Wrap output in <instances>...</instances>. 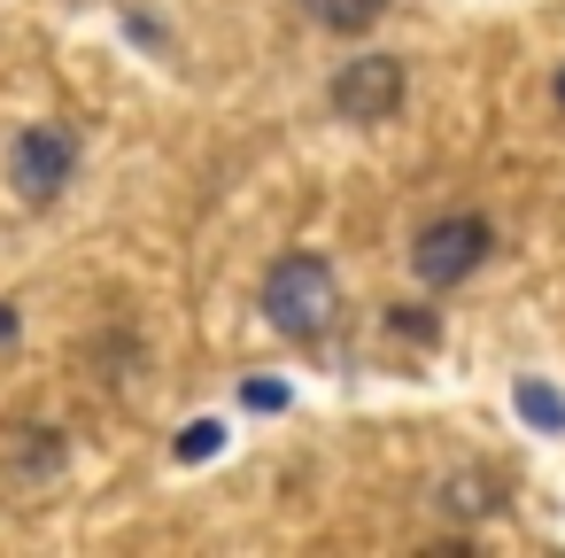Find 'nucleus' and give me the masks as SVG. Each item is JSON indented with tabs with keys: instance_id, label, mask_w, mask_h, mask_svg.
Segmentation results:
<instances>
[{
	"instance_id": "obj_5",
	"label": "nucleus",
	"mask_w": 565,
	"mask_h": 558,
	"mask_svg": "<svg viewBox=\"0 0 565 558\" xmlns=\"http://www.w3.org/2000/svg\"><path fill=\"white\" fill-rule=\"evenodd\" d=\"M495 504H503L495 473H449V481H441V512H457V519H480V512H495Z\"/></svg>"
},
{
	"instance_id": "obj_1",
	"label": "nucleus",
	"mask_w": 565,
	"mask_h": 558,
	"mask_svg": "<svg viewBox=\"0 0 565 558\" xmlns=\"http://www.w3.org/2000/svg\"><path fill=\"white\" fill-rule=\"evenodd\" d=\"M264 318H271V334H287V341H326L333 318H341V280H333V264L310 256V249L279 256V264L264 272Z\"/></svg>"
},
{
	"instance_id": "obj_9",
	"label": "nucleus",
	"mask_w": 565,
	"mask_h": 558,
	"mask_svg": "<svg viewBox=\"0 0 565 558\" xmlns=\"http://www.w3.org/2000/svg\"><path fill=\"white\" fill-rule=\"evenodd\" d=\"M217 442H225V427H217V419H194V427L179 434V457L202 465V457H217Z\"/></svg>"
},
{
	"instance_id": "obj_4",
	"label": "nucleus",
	"mask_w": 565,
	"mask_h": 558,
	"mask_svg": "<svg viewBox=\"0 0 565 558\" xmlns=\"http://www.w3.org/2000/svg\"><path fill=\"white\" fill-rule=\"evenodd\" d=\"M403 109V55H356L333 71V117L341 125H387Z\"/></svg>"
},
{
	"instance_id": "obj_8",
	"label": "nucleus",
	"mask_w": 565,
	"mask_h": 558,
	"mask_svg": "<svg viewBox=\"0 0 565 558\" xmlns=\"http://www.w3.org/2000/svg\"><path fill=\"white\" fill-rule=\"evenodd\" d=\"M387 326H395L403 341H418V349H434V341H441V326H434V310H411V303H395V310H387Z\"/></svg>"
},
{
	"instance_id": "obj_6",
	"label": "nucleus",
	"mask_w": 565,
	"mask_h": 558,
	"mask_svg": "<svg viewBox=\"0 0 565 558\" xmlns=\"http://www.w3.org/2000/svg\"><path fill=\"white\" fill-rule=\"evenodd\" d=\"M310 17H318L326 32H341V40H356V32H372V24L387 17V0H310Z\"/></svg>"
},
{
	"instance_id": "obj_2",
	"label": "nucleus",
	"mask_w": 565,
	"mask_h": 558,
	"mask_svg": "<svg viewBox=\"0 0 565 558\" xmlns=\"http://www.w3.org/2000/svg\"><path fill=\"white\" fill-rule=\"evenodd\" d=\"M71 179H78V133H71V125H24L17 148H9V187H17L32 210H47Z\"/></svg>"
},
{
	"instance_id": "obj_12",
	"label": "nucleus",
	"mask_w": 565,
	"mask_h": 558,
	"mask_svg": "<svg viewBox=\"0 0 565 558\" xmlns=\"http://www.w3.org/2000/svg\"><path fill=\"white\" fill-rule=\"evenodd\" d=\"M557 102H565V71H557Z\"/></svg>"
},
{
	"instance_id": "obj_11",
	"label": "nucleus",
	"mask_w": 565,
	"mask_h": 558,
	"mask_svg": "<svg viewBox=\"0 0 565 558\" xmlns=\"http://www.w3.org/2000/svg\"><path fill=\"white\" fill-rule=\"evenodd\" d=\"M0 341H17V310L9 303H0Z\"/></svg>"
},
{
	"instance_id": "obj_7",
	"label": "nucleus",
	"mask_w": 565,
	"mask_h": 558,
	"mask_svg": "<svg viewBox=\"0 0 565 558\" xmlns=\"http://www.w3.org/2000/svg\"><path fill=\"white\" fill-rule=\"evenodd\" d=\"M519 411H526L534 427H565V396L542 388V380H519Z\"/></svg>"
},
{
	"instance_id": "obj_10",
	"label": "nucleus",
	"mask_w": 565,
	"mask_h": 558,
	"mask_svg": "<svg viewBox=\"0 0 565 558\" xmlns=\"http://www.w3.org/2000/svg\"><path fill=\"white\" fill-rule=\"evenodd\" d=\"M241 403H248V411H279V403H287V388H279V380H248V388H241Z\"/></svg>"
},
{
	"instance_id": "obj_3",
	"label": "nucleus",
	"mask_w": 565,
	"mask_h": 558,
	"mask_svg": "<svg viewBox=\"0 0 565 558\" xmlns=\"http://www.w3.org/2000/svg\"><path fill=\"white\" fill-rule=\"evenodd\" d=\"M488 249H495L488 218L457 210V218H434V225L411 241V272H418L426 287H457V280H472V272L488 264Z\"/></svg>"
}]
</instances>
